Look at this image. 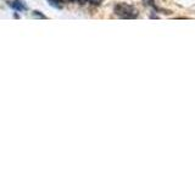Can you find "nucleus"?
Masks as SVG:
<instances>
[{"mask_svg":"<svg viewBox=\"0 0 195 183\" xmlns=\"http://www.w3.org/2000/svg\"><path fill=\"white\" fill-rule=\"evenodd\" d=\"M115 12L122 18H135L138 16L137 9L127 4H117L115 6Z\"/></svg>","mask_w":195,"mask_h":183,"instance_id":"nucleus-1","label":"nucleus"},{"mask_svg":"<svg viewBox=\"0 0 195 183\" xmlns=\"http://www.w3.org/2000/svg\"><path fill=\"white\" fill-rule=\"evenodd\" d=\"M11 6L15 9V10H17V11H24V10H27V5H24L21 0H15V1H12L11 4Z\"/></svg>","mask_w":195,"mask_h":183,"instance_id":"nucleus-2","label":"nucleus"},{"mask_svg":"<svg viewBox=\"0 0 195 183\" xmlns=\"http://www.w3.org/2000/svg\"><path fill=\"white\" fill-rule=\"evenodd\" d=\"M48 3L55 9H62V6H64L62 0H48Z\"/></svg>","mask_w":195,"mask_h":183,"instance_id":"nucleus-3","label":"nucleus"},{"mask_svg":"<svg viewBox=\"0 0 195 183\" xmlns=\"http://www.w3.org/2000/svg\"><path fill=\"white\" fill-rule=\"evenodd\" d=\"M33 17H35V18H43V20L47 18V16H45L44 14H42L40 11H33Z\"/></svg>","mask_w":195,"mask_h":183,"instance_id":"nucleus-4","label":"nucleus"},{"mask_svg":"<svg viewBox=\"0 0 195 183\" xmlns=\"http://www.w3.org/2000/svg\"><path fill=\"white\" fill-rule=\"evenodd\" d=\"M88 1H90V4H93V5H100L101 0H88Z\"/></svg>","mask_w":195,"mask_h":183,"instance_id":"nucleus-5","label":"nucleus"},{"mask_svg":"<svg viewBox=\"0 0 195 183\" xmlns=\"http://www.w3.org/2000/svg\"><path fill=\"white\" fill-rule=\"evenodd\" d=\"M77 3H79V4H84V3H87L88 0H76Z\"/></svg>","mask_w":195,"mask_h":183,"instance_id":"nucleus-6","label":"nucleus"},{"mask_svg":"<svg viewBox=\"0 0 195 183\" xmlns=\"http://www.w3.org/2000/svg\"><path fill=\"white\" fill-rule=\"evenodd\" d=\"M68 1H70V3H74V1H76V0H68Z\"/></svg>","mask_w":195,"mask_h":183,"instance_id":"nucleus-7","label":"nucleus"}]
</instances>
